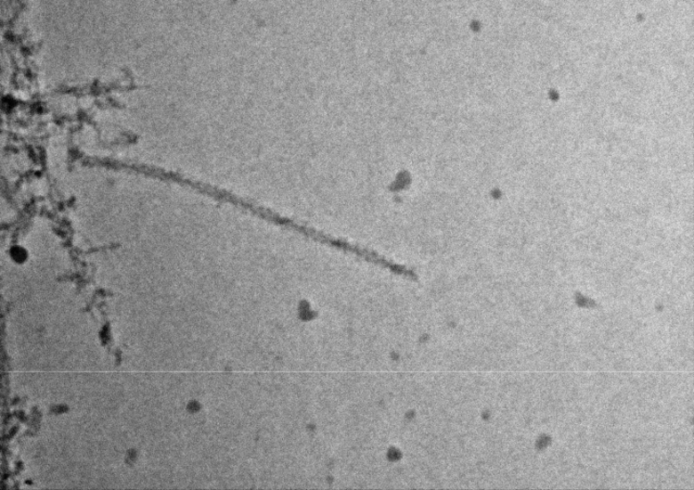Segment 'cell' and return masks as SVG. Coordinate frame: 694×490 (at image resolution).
Wrapping results in <instances>:
<instances>
[{
  "label": "cell",
  "instance_id": "6da1fadb",
  "mask_svg": "<svg viewBox=\"0 0 694 490\" xmlns=\"http://www.w3.org/2000/svg\"><path fill=\"white\" fill-rule=\"evenodd\" d=\"M266 223L284 228L293 233L298 234L307 240L326 245L333 249L353 255L359 259L369 263L375 257V250L368 249L345 240L331 236L325 232L307 225L295 219L281 215L274 210H270L266 216Z\"/></svg>",
  "mask_w": 694,
  "mask_h": 490
}]
</instances>
